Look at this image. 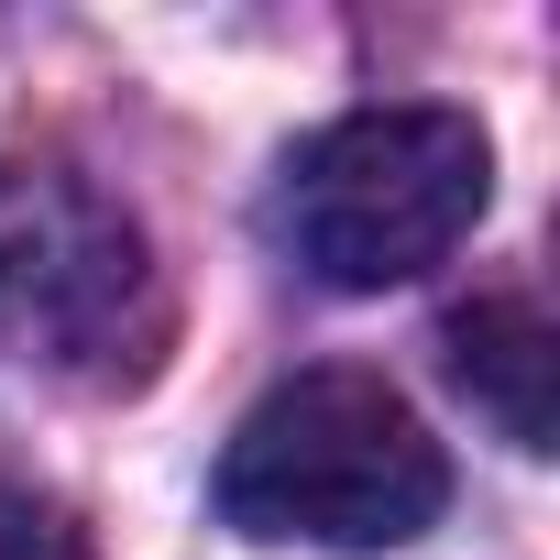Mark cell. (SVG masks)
Listing matches in <instances>:
<instances>
[{"instance_id":"6da1fadb","label":"cell","mask_w":560,"mask_h":560,"mask_svg":"<svg viewBox=\"0 0 560 560\" xmlns=\"http://www.w3.org/2000/svg\"><path fill=\"white\" fill-rule=\"evenodd\" d=\"M451 462L418 429V407L385 374L319 363L287 374L220 451V516L242 538H287V549H407L440 527Z\"/></svg>"},{"instance_id":"7a4b0ae2","label":"cell","mask_w":560,"mask_h":560,"mask_svg":"<svg viewBox=\"0 0 560 560\" xmlns=\"http://www.w3.org/2000/svg\"><path fill=\"white\" fill-rule=\"evenodd\" d=\"M494 198V143L472 110L440 100H396V110H352L330 132H308L275 176V242H287L319 287L374 298L429 275Z\"/></svg>"},{"instance_id":"3957f363","label":"cell","mask_w":560,"mask_h":560,"mask_svg":"<svg viewBox=\"0 0 560 560\" xmlns=\"http://www.w3.org/2000/svg\"><path fill=\"white\" fill-rule=\"evenodd\" d=\"M165 298L143 231L78 176H0V352L67 385H143Z\"/></svg>"},{"instance_id":"277c9868","label":"cell","mask_w":560,"mask_h":560,"mask_svg":"<svg viewBox=\"0 0 560 560\" xmlns=\"http://www.w3.org/2000/svg\"><path fill=\"white\" fill-rule=\"evenodd\" d=\"M549 319H538V298H472L462 319H451V374H462V396L516 440V451H549Z\"/></svg>"},{"instance_id":"5b68a950","label":"cell","mask_w":560,"mask_h":560,"mask_svg":"<svg viewBox=\"0 0 560 560\" xmlns=\"http://www.w3.org/2000/svg\"><path fill=\"white\" fill-rule=\"evenodd\" d=\"M0 560H89V549H78V527H67L56 505L0 494Z\"/></svg>"}]
</instances>
